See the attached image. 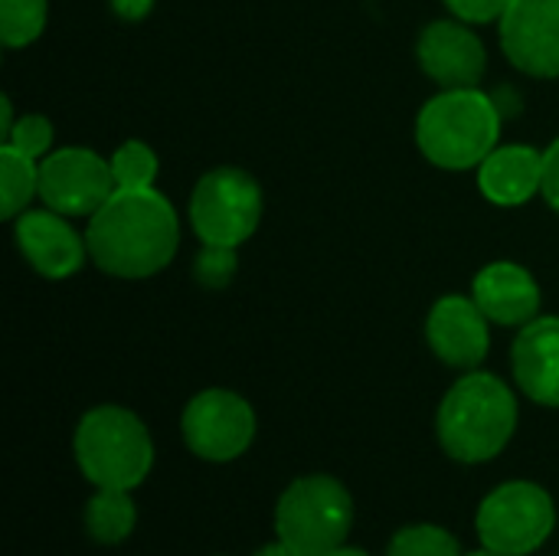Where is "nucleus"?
<instances>
[{
    "mask_svg": "<svg viewBox=\"0 0 559 556\" xmlns=\"http://www.w3.org/2000/svg\"><path fill=\"white\" fill-rule=\"evenodd\" d=\"M478 187L498 206H521L544 190V154L527 144L495 147L478 164Z\"/></svg>",
    "mask_w": 559,
    "mask_h": 556,
    "instance_id": "obj_16",
    "label": "nucleus"
},
{
    "mask_svg": "<svg viewBox=\"0 0 559 556\" xmlns=\"http://www.w3.org/2000/svg\"><path fill=\"white\" fill-rule=\"evenodd\" d=\"M138 521V508L131 501V492L121 488H98L85 508V531L95 544H121Z\"/></svg>",
    "mask_w": 559,
    "mask_h": 556,
    "instance_id": "obj_17",
    "label": "nucleus"
},
{
    "mask_svg": "<svg viewBox=\"0 0 559 556\" xmlns=\"http://www.w3.org/2000/svg\"><path fill=\"white\" fill-rule=\"evenodd\" d=\"M118 190L111 161L88 147H62L39 164V197L62 216H92Z\"/></svg>",
    "mask_w": 559,
    "mask_h": 556,
    "instance_id": "obj_9",
    "label": "nucleus"
},
{
    "mask_svg": "<svg viewBox=\"0 0 559 556\" xmlns=\"http://www.w3.org/2000/svg\"><path fill=\"white\" fill-rule=\"evenodd\" d=\"M540 193L559 213V138L550 144V151H544V190Z\"/></svg>",
    "mask_w": 559,
    "mask_h": 556,
    "instance_id": "obj_25",
    "label": "nucleus"
},
{
    "mask_svg": "<svg viewBox=\"0 0 559 556\" xmlns=\"http://www.w3.org/2000/svg\"><path fill=\"white\" fill-rule=\"evenodd\" d=\"M426 338L436 357L459 370H475L488 357V318L475 298L445 295L432 305L426 321Z\"/></svg>",
    "mask_w": 559,
    "mask_h": 556,
    "instance_id": "obj_12",
    "label": "nucleus"
},
{
    "mask_svg": "<svg viewBox=\"0 0 559 556\" xmlns=\"http://www.w3.org/2000/svg\"><path fill=\"white\" fill-rule=\"evenodd\" d=\"M501 138V115L498 105L472 88H442L436 98L426 102L416 121L419 151L445 170H468L478 167Z\"/></svg>",
    "mask_w": 559,
    "mask_h": 556,
    "instance_id": "obj_3",
    "label": "nucleus"
},
{
    "mask_svg": "<svg viewBox=\"0 0 559 556\" xmlns=\"http://www.w3.org/2000/svg\"><path fill=\"white\" fill-rule=\"evenodd\" d=\"M252 556H298V554H295L288 544H282V541H278V544H269V547H262L259 554H252Z\"/></svg>",
    "mask_w": 559,
    "mask_h": 556,
    "instance_id": "obj_27",
    "label": "nucleus"
},
{
    "mask_svg": "<svg viewBox=\"0 0 559 556\" xmlns=\"http://www.w3.org/2000/svg\"><path fill=\"white\" fill-rule=\"evenodd\" d=\"M3 144H10V147H16L20 154H26V157H43L46 151H49V144H52V125H49V118H43V115H23L20 121H13V128H10V134H7V141Z\"/></svg>",
    "mask_w": 559,
    "mask_h": 556,
    "instance_id": "obj_22",
    "label": "nucleus"
},
{
    "mask_svg": "<svg viewBox=\"0 0 559 556\" xmlns=\"http://www.w3.org/2000/svg\"><path fill=\"white\" fill-rule=\"evenodd\" d=\"M514 380L540 406H559V318H534L521 328L514 351Z\"/></svg>",
    "mask_w": 559,
    "mask_h": 556,
    "instance_id": "obj_15",
    "label": "nucleus"
},
{
    "mask_svg": "<svg viewBox=\"0 0 559 556\" xmlns=\"http://www.w3.org/2000/svg\"><path fill=\"white\" fill-rule=\"evenodd\" d=\"M475 305L488 321L504 328H524L540 311V288L527 269L518 262H491L475 275L472 285Z\"/></svg>",
    "mask_w": 559,
    "mask_h": 556,
    "instance_id": "obj_14",
    "label": "nucleus"
},
{
    "mask_svg": "<svg viewBox=\"0 0 559 556\" xmlns=\"http://www.w3.org/2000/svg\"><path fill=\"white\" fill-rule=\"evenodd\" d=\"M475 528L481 547L501 556H527L554 534L557 505L534 482H508L481 501Z\"/></svg>",
    "mask_w": 559,
    "mask_h": 556,
    "instance_id": "obj_6",
    "label": "nucleus"
},
{
    "mask_svg": "<svg viewBox=\"0 0 559 556\" xmlns=\"http://www.w3.org/2000/svg\"><path fill=\"white\" fill-rule=\"evenodd\" d=\"M111 174H115L118 190L154 187V180H157V154L144 141H124L111 154Z\"/></svg>",
    "mask_w": 559,
    "mask_h": 556,
    "instance_id": "obj_20",
    "label": "nucleus"
},
{
    "mask_svg": "<svg viewBox=\"0 0 559 556\" xmlns=\"http://www.w3.org/2000/svg\"><path fill=\"white\" fill-rule=\"evenodd\" d=\"M262 220V190L239 167H216L200 177L190 197V223L203 246H242Z\"/></svg>",
    "mask_w": 559,
    "mask_h": 556,
    "instance_id": "obj_7",
    "label": "nucleus"
},
{
    "mask_svg": "<svg viewBox=\"0 0 559 556\" xmlns=\"http://www.w3.org/2000/svg\"><path fill=\"white\" fill-rule=\"evenodd\" d=\"M180 242L177 210L154 187L115 190L88 216L85 246L95 265L118 279H147L170 265Z\"/></svg>",
    "mask_w": 559,
    "mask_h": 556,
    "instance_id": "obj_1",
    "label": "nucleus"
},
{
    "mask_svg": "<svg viewBox=\"0 0 559 556\" xmlns=\"http://www.w3.org/2000/svg\"><path fill=\"white\" fill-rule=\"evenodd\" d=\"M386 556H462V547H459L455 534H449L445 528L413 524L393 537Z\"/></svg>",
    "mask_w": 559,
    "mask_h": 556,
    "instance_id": "obj_21",
    "label": "nucleus"
},
{
    "mask_svg": "<svg viewBox=\"0 0 559 556\" xmlns=\"http://www.w3.org/2000/svg\"><path fill=\"white\" fill-rule=\"evenodd\" d=\"M180 429L193 456L206 462H233L255 439V413L233 390H203L187 403Z\"/></svg>",
    "mask_w": 559,
    "mask_h": 556,
    "instance_id": "obj_8",
    "label": "nucleus"
},
{
    "mask_svg": "<svg viewBox=\"0 0 559 556\" xmlns=\"http://www.w3.org/2000/svg\"><path fill=\"white\" fill-rule=\"evenodd\" d=\"M75 462L95 488H138L154 465L147 426L121 406H95L79 419Z\"/></svg>",
    "mask_w": 559,
    "mask_h": 556,
    "instance_id": "obj_4",
    "label": "nucleus"
},
{
    "mask_svg": "<svg viewBox=\"0 0 559 556\" xmlns=\"http://www.w3.org/2000/svg\"><path fill=\"white\" fill-rule=\"evenodd\" d=\"M236 275V249L233 246H203L197 256V279L206 288H223Z\"/></svg>",
    "mask_w": 559,
    "mask_h": 556,
    "instance_id": "obj_23",
    "label": "nucleus"
},
{
    "mask_svg": "<svg viewBox=\"0 0 559 556\" xmlns=\"http://www.w3.org/2000/svg\"><path fill=\"white\" fill-rule=\"evenodd\" d=\"M16 246L46 279H69L85 262V239L56 210H26L16 216Z\"/></svg>",
    "mask_w": 559,
    "mask_h": 556,
    "instance_id": "obj_13",
    "label": "nucleus"
},
{
    "mask_svg": "<svg viewBox=\"0 0 559 556\" xmlns=\"http://www.w3.org/2000/svg\"><path fill=\"white\" fill-rule=\"evenodd\" d=\"M518 429V400L495 374L462 377L442 400L436 416L439 446L465 465L488 462L504 452Z\"/></svg>",
    "mask_w": 559,
    "mask_h": 556,
    "instance_id": "obj_2",
    "label": "nucleus"
},
{
    "mask_svg": "<svg viewBox=\"0 0 559 556\" xmlns=\"http://www.w3.org/2000/svg\"><path fill=\"white\" fill-rule=\"evenodd\" d=\"M0 180H3V187H0L3 190V216L13 220L39 193V167L33 157L3 144L0 147Z\"/></svg>",
    "mask_w": 559,
    "mask_h": 556,
    "instance_id": "obj_18",
    "label": "nucleus"
},
{
    "mask_svg": "<svg viewBox=\"0 0 559 556\" xmlns=\"http://www.w3.org/2000/svg\"><path fill=\"white\" fill-rule=\"evenodd\" d=\"M468 556H501V554H495V551H488V547H481L478 554H468Z\"/></svg>",
    "mask_w": 559,
    "mask_h": 556,
    "instance_id": "obj_29",
    "label": "nucleus"
},
{
    "mask_svg": "<svg viewBox=\"0 0 559 556\" xmlns=\"http://www.w3.org/2000/svg\"><path fill=\"white\" fill-rule=\"evenodd\" d=\"M354 528V498L331 475H305L285 488L275 508V534L298 556L344 547Z\"/></svg>",
    "mask_w": 559,
    "mask_h": 556,
    "instance_id": "obj_5",
    "label": "nucleus"
},
{
    "mask_svg": "<svg viewBox=\"0 0 559 556\" xmlns=\"http://www.w3.org/2000/svg\"><path fill=\"white\" fill-rule=\"evenodd\" d=\"M151 3L154 0H111V7H115V13L121 20H141V16H147L151 13Z\"/></svg>",
    "mask_w": 559,
    "mask_h": 556,
    "instance_id": "obj_26",
    "label": "nucleus"
},
{
    "mask_svg": "<svg viewBox=\"0 0 559 556\" xmlns=\"http://www.w3.org/2000/svg\"><path fill=\"white\" fill-rule=\"evenodd\" d=\"M46 26V0H0V39L16 49L33 43Z\"/></svg>",
    "mask_w": 559,
    "mask_h": 556,
    "instance_id": "obj_19",
    "label": "nucleus"
},
{
    "mask_svg": "<svg viewBox=\"0 0 559 556\" xmlns=\"http://www.w3.org/2000/svg\"><path fill=\"white\" fill-rule=\"evenodd\" d=\"M501 23L504 56L527 75H559V0H511Z\"/></svg>",
    "mask_w": 559,
    "mask_h": 556,
    "instance_id": "obj_10",
    "label": "nucleus"
},
{
    "mask_svg": "<svg viewBox=\"0 0 559 556\" xmlns=\"http://www.w3.org/2000/svg\"><path fill=\"white\" fill-rule=\"evenodd\" d=\"M324 556H367L364 551H354V547H337V551H331V554Z\"/></svg>",
    "mask_w": 559,
    "mask_h": 556,
    "instance_id": "obj_28",
    "label": "nucleus"
},
{
    "mask_svg": "<svg viewBox=\"0 0 559 556\" xmlns=\"http://www.w3.org/2000/svg\"><path fill=\"white\" fill-rule=\"evenodd\" d=\"M445 3L462 23H491L501 20L511 7V0H445Z\"/></svg>",
    "mask_w": 559,
    "mask_h": 556,
    "instance_id": "obj_24",
    "label": "nucleus"
},
{
    "mask_svg": "<svg viewBox=\"0 0 559 556\" xmlns=\"http://www.w3.org/2000/svg\"><path fill=\"white\" fill-rule=\"evenodd\" d=\"M419 66L442 88H472L488 66L481 39L459 20H436L423 29L416 46Z\"/></svg>",
    "mask_w": 559,
    "mask_h": 556,
    "instance_id": "obj_11",
    "label": "nucleus"
}]
</instances>
